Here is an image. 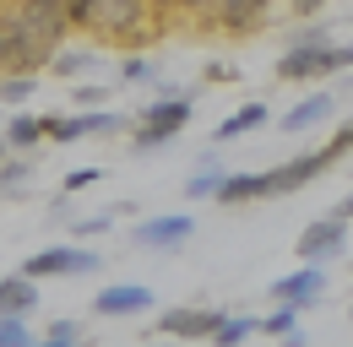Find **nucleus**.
Instances as JSON below:
<instances>
[{"mask_svg": "<svg viewBox=\"0 0 353 347\" xmlns=\"http://www.w3.org/2000/svg\"><path fill=\"white\" fill-rule=\"evenodd\" d=\"M163 28H169V22H163L147 0H92V28H88V39L141 49V43L158 39Z\"/></svg>", "mask_w": 353, "mask_h": 347, "instance_id": "1", "label": "nucleus"}, {"mask_svg": "<svg viewBox=\"0 0 353 347\" xmlns=\"http://www.w3.org/2000/svg\"><path fill=\"white\" fill-rule=\"evenodd\" d=\"M190 114H196V92H190V87H163V92L131 120V152H158V147H169L174 136H185Z\"/></svg>", "mask_w": 353, "mask_h": 347, "instance_id": "2", "label": "nucleus"}, {"mask_svg": "<svg viewBox=\"0 0 353 347\" xmlns=\"http://www.w3.org/2000/svg\"><path fill=\"white\" fill-rule=\"evenodd\" d=\"M125 114L114 109H71V114H44V141L54 147H71V141H103V136H120Z\"/></svg>", "mask_w": 353, "mask_h": 347, "instance_id": "3", "label": "nucleus"}, {"mask_svg": "<svg viewBox=\"0 0 353 347\" xmlns=\"http://www.w3.org/2000/svg\"><path fill=\"white\" fill-rule=\"evenodd\" d=\"M103 260H98V250H88V244H49V250H33V255L22 260L17 271L22 277H33V282H44V277H88V271H98Z\"/></svg>", "mask_w": 353, "mask_h": 347, "instance_id": "4", "label": "nucleus"}, {"mask_svg": "<svg viewBox=\"0 0 353 347\" xmlns=\"http://www.w3.org/2000/svg\"><path fill=\"white\" fill-rule=\"evenodd\" d=\"M44 49L28 39V28H22V17H17V6L11 0H0V76H11V71H44Z\"/></svg>", "mask_w": 353, "mask_h": 347, "instance_id": "5", "label": "nucleus"}, {"mask_svg": "<svg viewBox=\"0 0 353 347\" xmlns=\"http://www.w3.org/2000/svg\"><path fill=\"white\" fill-rule=\"evenodd\" d=\"M343 71V43H288L277 54V76L283 82H315V76H337Z\"/></svg>", "mask_w": 353, "mask_h": 347, "instance_id": "6", "label": "nucleus"}, {"mask_svg": "<svg viewBox=\"0 0 353 347\" xmlns=\"http://www.w3.org/2000/svg\"><path fill=\"white\" fill-rule=\"evenodd\" d=\"M196 239V217L190 212H163V217H147L131 228V244L136 250H152V255H174Z\"/></svg>", "mask_w": 353, "mask_h": 347, "instance_id": "7", "label": "nucleus"}, {"mask_svg": "<svg viewBox=\"0 0 353 347\" xmlns=\"http://www.w3.org/2000/svg\"><path fill=\"white\" fill-rule=\"evenodd\" d=\"M11 6H17L22 28H28V39L39 43L44 54H54L60 43L71 39V22H65V0H11Z\"/></svg>", "mask_w": 353, "mask_h": 347, "instance_id": "8", "label": "nucleus"}, {"mask_svg": "<svg viewBox=\"0 0 353 347\" xmlns=\"http://www.w3.org/2000/svg\"><path fill=\"white\" fill-rule=\"evenodd\" d=\"M272 11H277V0H218L207 28L223 33V39H250L272 22Z\"/></svg>", "mask_w": 353, "mask_h": 347, "instance_id": "9", "label": "nucleus"}, {"mask_svg": "<svg viewBox=\"0 0 353 347\" xmlns=\"http://www.w3.org/2000/svg\"><path fill=\"white\" fill-rule=\"evenodd\" d=\"M348 250V222L337 212L315 217L310 228H299V260H315V266H332V260H343Z\"/></svg>", "mask_w": 353, "mask_h": 347, "instance_id": "10", "label": "nucleus"}, {"mask_svg": "<svg viewBox=\"0 0 353 347\" xmlns=\"http://www.w3.org/2000/svg\"><path fill=\"white\" fill-rule=\"evenodd\" d=\"M326 169H332V152H326V147H315V152H299V158H288V163L266 169V196H294V190L315 185V179H321Z\"/></svg>", "mask_w": 353, "mask_h": 347, "instance_id": "11", "label": "nucleus"}, {"mask_svg": "<svg viewBox=\"0 0 353 347\" xmlns=\"http://www.w3.org/2000/svg\"><path fill=\"white\" fill-rule=\"evenodd\" d=\"M272 299H277V304H294V309H315V304L326 299V266L305 260L299 271L277 277V282H272Z\"/></svg>", "mask_w": 353, "mask_h": 347, "instance_id": "12", "label": "nucleus"}, {"mask_svg": "<svg viewBox=\"0 0 353 347\" xmlns=\"http://www.w3.org/2000/svg\"><path fill=\"white\" fill-rule=\"evenodd\" d=\"M223 309H201V304H185V309H163L158 315V331L174 337V342H207L218 331Z\"/></svg>", "mask_w": 353, "mask_h": 347, "instance_id": "13", "label": "nucleus"}, {"mask_svg": "<svg viewBox=\"0 0 353 347\" xmlns=\"http://www.w3.org/2000/svg\"><path fill=\"white\" fill-rule=\"evenodd\" d=\"M141 309H152V288L147 282H109L92 299V315H103V320H131Z\"/></svg>", "mask_w": 353, "mask_h": 347, "instance_id": "14", "label": "nucleus"}, {"mask_svg": "<svg viewBox=\"0 0 353 347\" xmlns=\"http://www.w3.org/2000/svg\"><path fill=\"white\" fill-rule=\"evenodd\" d=\"M337 114V92H310V98H299L283 120H277V130L283 136H299V130H315L321 120H332Z\"/></svg>", "mask_w": 353, "mask_h": 347, "instance_id": "15", "label": "nucleus"}, {"mask_svg": "<svg viewBox=\"0 0 353 347\" xmlns=\"http://www.w3.org/2000/svg\"><path fill=\"white\" fill-rule=\"evenodd\" d=\"M266 120H272V109H266L261 98H256V103H239V109H234V114H228V120L212 130V141H218V147H228V141H245V136H256Z\"/></svg>", "mask_w": 353, "mask_h": 347, "instance_id": "16", "label": "nucleus"}, {"mask_svg": "<svg viewBox=\"0 0 353 347\" xmlns=\"http://www.w3.org/2000/svg\"><path fill=\"white\" fill-rule=\"evenodd\" d=\"M218 207H250V201H266V169L261 174H223L218 196H212Z\"/></svg>", "mask_w": 353, "mask_h": 347, "instance_id": "17", "label": "nucleus"}, {"mask_svg": "<svg viewBox=\"0 0 353 347\" xmlns=\"http://www.w3.org/2000/svg\"><path fill=\"white\" fill-rule=\"evenodd\" d=\"M98 65H103V54H98V49H65V43H60V49L44 60L49 76H65V82H82V76H88V71H98Z\"/></svg>", "mask_w": 353, "mask_h": 347, "instance_id": "18", "label": "nucleus"}, {"mask_svg": "<svg viewBox=\"0 0 353 347\" xmlns=\"http://www.w3.org/2000/svg\"><path fill=\"white\" fill-rule=\"evenodd\" d=\"M33 309H39V282L22 271H6L0 277V315H33Z\"/></svg>", "mask_w": 353, "mask_h": 347, "instance_id": "19", "label": "nucleus"}, {"mask_svg": "<svg viewBox=\"0 0 353 347\" xmlns=\"http://www.w3.org/2000/svg\"><path fill=\"white\" fill-rule=\"evenodd\" d=\"M0 141H6V152H33V147L44 141V114H28V109H22V114H11Z\"/></svg>", "mask_w": 353, "mask_h": 347, "instance_id": "20", "label": "nucleus"}, {"mask_svg": "<svg viewBox=\"0 0 353 347\" xmlns=\"http://www.w3.org/2000/svg\"><path fill=\"white\" fill-rule=\"evenodd\" d=\"M223 174H228V169L207 152V158H201V169L185 179V196H190V201H212V196H218V185H223Z\"/></svg>", "mask_w": 353, "mask_h": 347, "instance_id": "21", "label": "nucleus"}, {"mask_svg": "<svg viewBox=\"0 0 353 347\" xmlns=\"http://www.w3.org/2000/svg\"><path fill=\"white\" fill-rule=\"evenodd\" d=\"M256 331H261V320H256V315H223L218 331H212L207 342H212V347H239V342H250Z\"/></svg>", "mask_w": 353, "mask_h": 347, "instance_id": "22", "label": "nucleus"}, {"mask_svg": "<svg viewBox=\"0 0 353 347\" xmlns=\"http://www.w3.org/2000/svg\"><path fill=\"white\" fill-rule=\"evenodd\" d=\"M22 179H33V158L28 152H6L0 158V196H22Z\"/></svg>", "mask_w": 353, "mask_h": 347, "instance_id": "23", "label": "nucleus"}, {"mask_svg": "<svg viewBox=\"0 0 353 347\" xmlns=\"http://www.w3.org/2000/svg\"><path fill=\"white\" fill-rule=\"evenodd\" d=\"M33 92H39V76H33V71H11V76H0V103H11V109H22Z\"/></svg>", "mask_w": 353, "mask_h": 347, "instance_id": "24", "label": "nucleus"}, {"mask_svg": "<svg viewBox=\"0 0 353 347\" xmlns=\"http://www.w3.org/2000/svg\"><path fill=\"white\" fill-rule=\"evenodd\" d=\"M39 337L28 331V315H0V347H33Z\"/></svg>", "mask_w": 353, "mask_h": 347, "instance_id": "25", "label": "nucleus"}, {"mask_svg": "<svg viewBox=\"0 0 353 347\" xmlns=\"http://www.w3.org/2000/svg\"><path fill=\"white\" fill-rule=\"evenodd\" d=\"M120 82H158V60L152 54H125L120 60Z\"/></svg>", "mask_w": 353, "mask_h": 347, "instance_id": "26", "label": "nucleus"}, {"mask_svg": "<svg viewBox=\"0 0 353 347\" xmlns=\"http://www.w3.org/2000/svg\"><path fill=\"white\" fill-rule=\"evenodd\" d=\"M65 228H71V239H77V244H88V239H98V233H109V228H114V217H109V212H92V217L65 222Z\"/></svg>", "mask_w": 353, "mask_h": 347, "instance_id": "27", "label": "nucleus"}, {"mask_svg": "<svg viewBox=\"0 0 353 347\" xmlns=\"http://www.w3.org/2000/svg\"><path fill=\"white\" fill-rule=\"evenodd\" d=\"M294 326H299V309H294V304H277L272 315H261V331H266V337H283V331H294Z\"/></svg>", "mask_w": 353, "mask_h": 347, "instance_id": "28", "label": "nucleus"}, {"mask_svg": "<svg viewBox=\"0 0 353 347\" xmlns=\"http://www.w3.org/2000/svg\"><path fill=\"white\" fill-rule=\"evenodd\" d=\"M65 98H71V109H103V103H109V87L77 82V87H71V92H65Z\"/></svg>", "mask_w": 353, "mask_h": 347, "instance_id": "29", "label": "nucleus"}, {"mask_svg": "<svg viewBox=\"0 0 353 347\" xmlns=\"http://www.w3.org/2000/svg\"><path fill=\"white\" fill-rule=\"evenodd\" d=\"M212 6H218V0H174V11H179V17H190L196 28L212 22Z\"/></svg>", "mask_w": 353, "mask_h": 347, "instance_id": "30", "label": "nucleus"}, {"mask_svg": "<svg viewBox=\"0 0 353 347\" xmlns=\"http://www.w3.org/2000/svg\"><path fill=\"white\" fill-rule=\"evenodd\" d=\"M98 179H103V169H71L65 174V196H82V190H92V185H98Z\"/></svg>", "mask_w": 353, "mask_h": 347, "instance_id": "31", "label": "nucleus"}, {"mask_svg": "<svg viewBox=\"0 0 353 347\" xmlns=\"http://www.w3.org/2000/svg\"><path fill=\"white\" fill-rule=\"evenodd\" d=\"M65 22H71V33H88L92 28V0H65Z\"/></svg>", "mask_w": 353, "mask_h": 347, "instance_id": "32", "label": "nucleus"}, {"mask_svg": "<svg viewBox=\"0 0 353 347\" xmlns=\"http://www.w3.org/2000/svg\"><path fill=\"white\" fill-rule=\"evenodd\" d=\"M326 152H332V163H337L343 152H353V120H348V125H343V130H337L332 141H326Z\"/></svg>", "mask_w": 353, "mask_h": 347, "instance_id": "33", "label": "nucleus"}, {"mask_svg": "<svg viewBox=\"0 0 353 347\" xmlns=\"http://www.w3.org/2000/svg\"><path fill=\"white\" fill-rule=\"evenodd\" d=\"M44 337H60V342H88V337H82V326H77V320H54V326H49Z\"/></svg>", "mask_w": 353, "mask_h": 347, "instance_id": "34", "label": "nucleus"}, {"mask_svg": "<svg viewBox=\"0 0 353 347\" xmlns=\"http://www.w3.org/2000/svg\"><path fill=\"white\" fill-rule=\"evenodd\" d=\"M326 39H332V28H326V22H310V28H299L288 43H326Z\"/></svg>", "mask_w": 353, "mask_h": 347, "instance_id": "35", "label": "nucleus"}, {"mask_svg": "<svg viewBox=\"0 0 353 347\" xmlns=\"http://www.w3.org/2000/svg\"><path fill=\"white\" fill-rule=\"evenodd\" d=\"M234 76H239V71H234L228 60H212V65H207V82H234Z\"/></svg>", "mask_w": 353, "mask_h": 347, "instance_id": "36", "label": "nucleus"}, {"mask_svg": "<svg viewBox=\"0 0 353 347\" xmlns=\"http://www.w3.org/2000/svg\"><path fill=\"white\" fill-rule=\"evenodd\" d=\"M321 6H326V0H288V11H294V17H315Z\"/></svg>", "mask_w": 353, "mask_h": 347, "instance_id": "37", "label": "nucleus"}, {"mask_svg": "<svg viewBox=\"0 0 353 347\" xmlns=\"http://www.w3.org/2000/svg\"><path fill=\"white\" fill-rule=\"evenodd\" d=\"M277 347H310V337L294 326V331H283V337H277Z\"/></svg>", "mask_w": 353, "mask_h": 347, "instance_id": "38", "label": "nucleus"}, {"mask_svg": "<svg viewBox=\"0 0 353 347\" xmlns=\"http://www.w3.org/2000/svg\"><path fill=\"white\" fill-rule=\"evenodd\" d=\"M332 212L343 217V222H353V196H343V201H337V207H332Z\"/></svg>", "mask_w": 353, "mask_h": 347, "instance_id": "39", "label": "nucleus"}, {"mask_svg": "<svg viewBox=\"0 0 353 347\" xmlns=\"http://www.w3.org/2000/svg\"><path fill=\"white\" fill-rule=\"evenodd\" d=\"M147 6H152V11H158V17H163V22H169V17H174V0H147Z\"/></svg>", "mask_w": 353, "mask_h": 347, "instance_id": "40", "label": "nucleus"}, {"mask_svg": "<svg viewBox=\"0 0 353 347\" xmlns=\"http://www.w3.org/2000/svg\"><path fill=\"white\" fill-rule=\"evenodd\" d=\"M33 347H88V342H60V337H39Z\"/></svg>", "mask_w": 353, "mask_h": 347, "instance_id": "41", "label": "nucleus"}, {"mask_svg": "<svg viewBox=\"0 0 353 347\" xmlns=\"http://www.w3.org/2000/svg\"><path fill=\"white\" fill-rule=\"evenodd\" d=\"M343 82H337V92H353V71H337Z\"/></svg>", "mask_w": 353, "mask_h": 347, "instance_id": "42", "label": "nucleus"}, {"mask_svg": "<svg viewBox=\"0 0 353 347\" xmlns=\"http://www.w3.org/2000/svg\"><path fill=\"white\" fill-rule=\"evenodd\" d=\"M147 347H174V337H163V342H147Z\"/></svg>", "mask_w": 353, "mask_h": 347, "instance_id": "43", "label": "nucleus"}, {"mask_svg": "<svg viewBox=\"0 0 353 347\" xmlns=\"http://www.w3.org/2000/svg\"><path fill=\"white\" fill-rule=\"evenodd\" d=\"M0 158H6V141H0Z\"/></svg>", "mask_w": 353, "mask_h": 347, "instance_id": "44", "label": "nucleus"}, {"mask_svg": "<svg viewBox=\"0 0 353 347\" xmlns=\"http://www.w3.org/2000/svg\"><path fill=\"white\" fill-rule=\"evenodd\" d=\"M348 315H353V309H348Z\"/></svg>", "mask_w": 353, "mask_h": 347, "instance_id": "45", "label": "nucleus"}]
</instances>
